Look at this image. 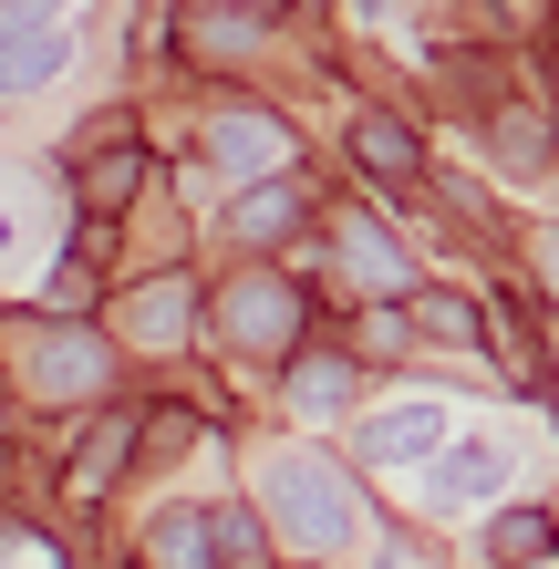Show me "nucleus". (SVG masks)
<instances>
[{"mask_svg":"<svg viewBox=\"0 0 559 569\" xmlns=\"http://www.w3.org/2000/svg\"><path fill=\"white\" fill-rule=\"evenodd\" d=\"M301 11H321V0H301Z\"/></svg>","mask_w":559,"mask_h":569,"instance_id":"a211bd4d","label":"nucleus"},{"mask_svg":"<svg viewBox=\"0 0 559 569\" xmlns=\"http://www.w3.org/2000/svg\"><path fill=\"white\" fill-rule=\"evenodd\" d=\"M436 435H446V425H436V405H405V425H373L363 446H373V456H415V446L436 456Z\"/></svg>","mask_w":559,"mask_h":569,"instance_id":"4468645a","label":"nucleus"},{"mask_svg":"<svg viewBox=\"0 0 559 569\" xmlns=\"http://www.w3.org/2000/svg\"><path fill=\"white\" fill-rule=\"evenodd\" d=\"M62 52H73L62 0H11V11H0V93H42L62 73Z\"/></svg>","mask_w":559,"mask_h":569,"instance_id":"7ed1b4c3","label":"nucleus"},{"mask_svg":"<svg viewBox=\"0 0 559 569\" xmlns=\"http://www.w3.org/2000/svg\"><path fill=\"white\" fill-rule=\"evenodd\" d=\"M487 559H498V569H529V559H549V518H539V508H508L498 528H487Z\"/></svg>","mask_w":559,"mask_h":569,"instance_id":"9b49d317","label":"nucleus"},{"mask_svg":"<svg viewBox=\"0 0 559 569\" xmlns=\"http://www.w3.org/2000/svg\"><path fill=\"white\" fill-rule=\"evenodd\" d=\"M208 539H218V569H270V528L249 508H208Z\"/></svg>","mask_w":559,"mask_h":569,"instance_id":"9d476101","label":"nucleus"},{"mask_svg":"<svg viewBox=\"0 0 559 569\" xmlns=\"http://www.w3.org/2000/svg\"><path fill=\"white\" fill-rule=\"evenodd\" d=\"M352 166H363L373 187H415V177H425V146H415V124H405V114L363 104V114H352Z\"/></svg>","mask_w":559,"mask_h":569,"instance_id":"39448f33","label":"nucleus"},{"mask_svg":"<svg viewBox=\"0 0 559 569\" xmlns=\"http://www.w3.org/2000/svg\"><path fill=\"white\" fill-rule=\"evenodd\" d=\"M208 11H270V0H208Z\"/></svg>","mask_w":559,"mask_h":569,"instance_id":"f3484780","label":"nucleus"},{"mask_svg":"<svg viewBox=\"0 0 559 569\" xmlns=\"http://www.w3.org/2000/svg\"><path fill=\"white\" fill-rule=\"evenodd\" d=\"M259 21H270V11H208V0H197V11H187V52L197 62H228V52L259 42Z\"/></svg>","mask_w":559,"mask_h":569,"instance_id":"1a4fd4ad","label":"nucleus"},{"mask_svg":"<svg viewBox=\"0 0 559 569\" xmlns=\"http://www.w3.org/2000/svg\"><path fill=\"white\" fill-rule=\"evenodd\" d=\"M136 456H146V405H104V415H93V435H83L73 456H62V508H73V518H93Z\"/></svg>","mask_w":559,"mask_h":569,"instance_id":"f03ea898","label":"nucleus"},{"mask_svg":"<svg viewBox=\"0 0 559 569\" xmlns=\"http://www.w3.org/2000/svg\"><path fill=\"white\" fill-rule=\"evenodd\" d=\"M136 187H146V156L136 146H114V156H73V197H83V218H124L136 208Z\"/></svg>","mask_w":559,"mask_h":569,"instance_id":"423d86ee","label":"nucleus"},{"mask_svg":"<svg viewBox=\"0 0 559 569\" xmlns=\"http://www.w3.org/2000/svg\"><path fill=\"white\" fill-rule=\"evenodd\" d=\"M290 405H301V415H342L352 405V352H290Z\"/></svg>","mask_w":559,"mask_h":569,"instance_id":"6e6552de","label":"nucleus"},{"mask_svg":"<svg viewBox=\"0 0 559 569\" xmlns=\"http://www.w3.org/2000/svg\"><path fill=\"white\" fill-rule=\"evenodd\" d=\"M208 146L228 156V177H259V187L290 177V124H280V114H259V104H228Z\"/></svg>","mask_w":559,"mask_h":569,"instance_id":"20e7f679","label":"nucleus"},{"mask_svg":"<svg viewBox=\"0 0 559 569\" xmlns=\"http://www.w3.org/2000/svg\"><path fill=\"white\" fill-rule=\"evenodd\" d=\"M363 352H405V311H363Z\"/></svg>","mask_w":559,"mask_h":569,"instance_id":"dca6fc26","label":"nucleus"},{"mask_svg":"<svg viewBox=\"0 0 559 569\" xmlns=\"http://www.w3.org/2000/svg\"><path fill=\"white\" fill-rule=\"evenodd\" d=\"M415 321L436 331V342H477V321H487V311H477L467 290H425V300H415Z\"/></svg>","mask_w":559,"mask_h":569,"instance_id":"ddd939ff","label":"nucleus"},{"mask_svg":"<svg viewBox=\"0 0 559 569\" xmlns=\"http://www.w3.org/2000/svg\"><path fill=\"white\" fill-rule=\"evenodd\" d=\"M487 342H498V362H508V373L529 383V393H549V362H539V321H529V300H518V290H498V300H487Z\"/></svg>","mask_w":559,"mask_h":569,"instance_id":"0eeeda50","label":"nucleus"},{"mask_svg":"<svg viewBox=\"0 0 559 569\" xmlns=\"http://www.w3.org/2000/svg\"><path fill=\"white\" fill-rule=\"evenodd\" d=\"M290 218H301L290 177H270V187H249V197H239V239H259V228H290Z\"/></svg>","mask_w":559,"mask_h":569,"instance_id":"2eb2a0df","label":"nucleus"},{"mask_svg":"<svg viewBox=\"0 0 559 569\" xmlns=\"http://www.w3.org/2000/svg\"><path fill=\"white\" fill-rule=\"evenodd\" d=\"M136 342H187V321H197V300H187V280H156L146 300H136Z\"/></svg>","mask_w":559,"mask_h":569,"instance_id":"f8f14e48","label":"nucleus"},{"mask_svg":"<svg viewBox=\"0 0 559 569\" xmlns=\"http://www.w3.org/2000/svg\"><path fill=\"white\" fill-rule=\"evenodd\" d=\"M301 321H311V300H301L290 270H239V280L208 300V331L239 362H290V352H301Z\"/></svg>","mask_w":559,"mask_h":569,"instance_id":"f257e3e1","label":"nucleus"}]
</instances>
